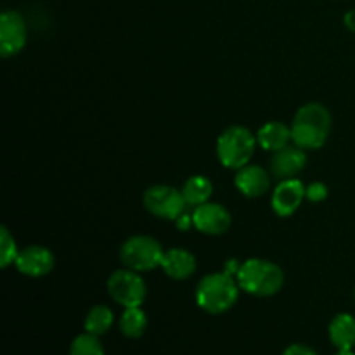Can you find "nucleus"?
Returning <instances> with one entry per match:
<instances>
[{
	"mask_svg": "<svg viewBox=\"0 0 355 355\" xmlns=\"http://www.w3.org/2000/svg\"><path fill=\"white\" fill-rule=\"evenodd\" d=\"M333 118L328 107L321 103H307L298 107L291 123L293 144L304 151L321 149L331 134Z\"/></svg>",
	"mask_w": 355,
	"mask_h": 355,
	"instance_id": "nucleus-1",
	"label": "nucleus"
},
{
	"mask_svg": "<svg viewBox=\"0 0 355 355\" xmlns=\"http://www.w3.org/2000/svg\"><path fill=\"white\" fill-rule=\"evenodd\" d=\"M239 290L241 288L236 277L222 270V272H211L201 277L194 297L201 311L218 315L234 307L239 298Z\"/></svg>",
	"mask_w": 355,
	"mask_h": 355,
	"instance_id": "nucleus-2",
	"label": "nucleus"
},
{
	"mask_svg": "<svg viewBox=\"0 0 355 355\" xmlns=\"http://www.w3.org/2000/svg\"><path fill=\"white\" fill-rule=\"evenodd\" d=\"M239 288L253 297H274L283 290L284 272L277 263L266 259H248L236 274Z\"/></svg>",
	"mask_w": 355,
	"mask_h": 355,
	"instance_id": "nucleus-3",
	"label": "nucleus"
},
{
	"mask_svg": "<svg viewBox=\"0 0 355 355\" xmlns=\"http://www.w3.org/2000/svg\"><path fill=\"white\" fill-rule=\"evenodd\" d=\"M259 146L257 135L243 125L227 127L217 139V158L222 166L239 170L252 162L255 148Z\"/></svg>",
	"mask_w": 355,
	"mask_h": 355,
	"instance_id": "nucleus-4",
	"label": "nucleus"
},
{
	"mask_svg": "<svg viewBox=\"0 0 355 355\" xmlns=\"http://www.w3.org/2000/svg\"><path fill=\"white\" fill-rule=\"evenodd\" d=\"M163 250L158 239L146 234L130 236L120 248V260L123 267L137 272H148V270L162 267Z\"/></svg>",
	"mask_w": 355,
	"mask_h": 355,
	"instance_id": "nucleus-5",
	"label": "nucleus"
},
{
	"mask_svg": "<svg viewBox=\"0 0 355 355\" xmlns=\"http://www.w3.org/2000/svg\"><path fill=\"white\" fill-rule=\"evenodd\" d=\"M107 293L121 307H141L148 297V286L137 270L123 267L107 277Z\"/></svg>",
	"mask_w": 355,
	"mask_h": 355,
	"instance_id": "nucleus-6",
	"label": "nucleus"
},
{
	"mask_svg": "<svg viewBox=\"0 0 355 355\" xmlns=\"http://www.w3.org/2000/svg\"><path fill=\"white\" fill-rule=\"evenodd\" d=\"M142 203L151 215L173 222L189 208V205L184 200L182 191L172 186H165V184L148 187L142 196Z\"/></svg>",
	"mask_w": 355,
	"mask_h": 355,
	"instance_id": "nucleus-7",
	"label": "nucleus"
},
{
	"mask_svg": "<svg viewBox=\"0 0 355 355\" xmlns=\"http://www.w3.org/2000/svg\"><path fill=\"white\" fill-rule=\"evenodd\" d=\"M28 40V26L17 10H3L0 16V54L12 58L19 54Z\"/></svg>",
	"mask_w": 355,
	"mask_h": 355,
	"instance_id": "nucleus-8",
	"label": "nucleus"
},
{
	"mask_svg": "<svg viewBox=\"0 0 355 355\" xmlns=\"http://www.w3.org/2000/svg\"><path fill=\"white\" fill-rule=\"evenodd\" d=\"M193 224L196 231L207 236H220L229 231L232 224L231 211L220 203H207L194 207Z\"/></svg>",
	"mask_w": 355,
	"mask_h": 355,
	"instance_id": "nucleus-9",
	"label": "nucleus"
},
{
	"mask_svg": "<svg viewBox=\"0 0 355 355\" xmlns=\"http://www.w3.org/2000/svg\"><path fill=\"white\" fill-rule=\"evenodd\" d=\"M14 266L23 276L44 277L51 274L55 267V257L45 246L31 245L28 248L19 250V255H17Z\"/></svg>",
	"mask_w": 355,
	"mask_h": 355,
	"instance_id": "nucleus-10",
	"label": "nucleus"
},
{
	"mask_svg": "<svg viewBox=\"0 0 355 355\" xmlns=\"http://www.w3.org/2000/svg\"><path fill=\"white\" fill-rule=\"evenodd\" d=\"M305 200V186L298 179L279 180L270 196L274 214L279 217H291Z\"/></svg>",
	"mask_w": 355,
	"mask_h": 355,
	"instance_id": "nucleus-11",
	"label": "nucleus"
},
{
	"mask_svg": "<svg viewBox=\"0 0 355 355\" xmlns=\"http://www.w3.org/2000/svg\"><path fill=\"white\" fill-rule=\"evenodd\" d=\"M307 165V155L298 146H286L272 155L270 159V173L279 180L295 179Z\"/></svg>",
	"mask_w": 355,
	"mask_h": 355,
	"instance_id": "nucleus-12",
	"label": "nucleus"
},
{
	"mask_svg": "<svg viewBox=\"0 0 355 355\" xmlns=\"http://www.w3.org/2000/svg\"><path fill=\"white\" fill-rule=\"evenodd\" d=\"M234 184L239 193L246 198H260L270 189V175L259 165H246L238 170Z\"/></svg>",
	"mask_w": 355,
	"mask_h": 355,
	"instance_id": "nucleus-13",
	"label": "nucleus"
},
{
	"mask_svg": "<svg viewBox=\"0 0 355 355\" xmlns=\"http://www.w3.org/2000/svg\"><path fill=\"white\" fill-rule=\"evenodd\" d=\"M162 269L170 279H189L196 272V257L184 248H170L163 255Z\"/></svg>",
	"mask_w": 355,
	"mask_h": 355,
	"instance_id": "nucleus-14",
	"label": "nucleus"
},
{
	"mask_svg": "<svg viewBox=\"0 0 355 355\" xmlns=\"http://www.w3.org/2000/svg\"><path fill=\"white\" fill-rule=\"evenodd\" d=\"M257 142L266 151H279V149L290 146V142H293V139H291V127H288L283 121H269V123L259 128Z\"/></svg>",
	"mask_w": 355,
	"mask_h": 355,
	"instance_id": "nucleus-15",
	"label": "nucleus"
},
{
	"mask_svg": "<svg viewBox=\"0 0 355 355\" xmlns=\"http://www.w3.org/2000/svg\"><path fill=\"white\" fill-rule=\"evenodd\" d=\"M329 340L338 350H352L355 347V318L350 314H338L333 318L328 328Z\"/></svg>",
	"mask_w": 355,
	"mask_h": 355,
	"instance_id": "nucleus-16",
	"label": "nucleus"
},
{
	"mask_svg": "<svg viewBox=\"0 0 355 355\" xmlns=\"http://www.w3.org/2000/svg\"><path fill=\"white\" fill-rule=\"evenodd\" d=\"M182 194L186 203L191 208L200 207V205L210 201L211 194H214V184L208 177L205 175H191L189 179L184 182Z\"/></svg>",
	"mask_w": 355,
	"mask_h": 355,
	"instance_id": "nucleus-17",
	"label": "nucleus"
},
{
	"mask_svg": "<svg viewBox=\"0 0 355 355\" xmlns=\"http://www.w3.org/2000/svg\"><path fill=\"white\" fill-rule=\"evenodd\" d=\"M148 328V315L141 307L125 309L120 318V331L127 338H141Z\"/></svg>",
	"mask_w": 355,
	"mask_h": 355,
	"instance_id": "nucleus-18",
	"label": "nucleus"
},
{
	"mask_svg": "<svg viewBox=\"0 0 355 355\" xmlns=\"http://www.w3.org/2000/svg\"><path fill=\"white\" fill-rule=\"evenodd\" d=\"M114 314L107 305H94L89 311L85 318V331L90 335L101 336L104 333L110 331V328L113 326Z\"/></svg>",
	"mask_w": 355,
	"mask_h": 355,
	"instance_id": "nucleus-19",
	"label": "nucleus"
},
{
	"mask_svg": "<svg viewBox=\"0 0 355 355\" xmlns=\"http://www.w3.org/2000/svg\"><path fill=\"white\" fill-rule=\"evenodd\" d=\"M69 355H106L104 354V347L101 343L99 336L90 335V333H83L73 340L71 347H69Z\"/></svg>",
	"mask_w": 355,
	"mask_h": 355,
	"instance_id": "nucleus-20",
	"label": "nucleus"
},
{
	"mask_svg": "<svg viewBox=\"0 0 355 355\" xmlns=\"http://www.w3.org/2000/svg\"><path fill=\"white\" fill-rule=\"evenodd\" d=\"M19 250H17V243L14 236L10 234L9 229L6 225L0 227V267L7 269L9 266L16 263Z\"/></svg>",
	"mask_w": 355,
	"mask_h": 355,
	"instance_id": "nucleus-21",
	"label": "nucleus"
},
{
	"mask_svg": "<svg viewBox=\"0 0 355 355\" xmlns=\"http://www.w3.org/2000/svg\"><path fill=\"white\" fill-rule=\"evenodd\" d=\"M305 198L312 203H321L328 198V187L322 182H312L305 187Z\"/></svg>",
	"mask_w": 355,
	"mask_h": 355,
	"instance_id": "nucleus-22",
	"label": "nucleus"
},
{
	"mask_svg": "<svg viewBox=\"0 0 355 355\" xmlns=\"http://www.w3.org/2000/svg\"><path fill=\"white\" fill-rule=\"evenodd\" d=\"M283 355H318L311 347L300 345V343H295V345H290L286 350H284Z\"/></svg>",
	"mask_w": 355,
	"mask_h": 355,
	"instance_id": "nucleus-23",
	"label": "nucleus"
},
{
	"mask_svg": "<svg viewBox=\"0 0 355 355\" xmlns=\"http://www.w3.org/2000/svg\"><path fill=\"white\" fill-rule=\"evenodd\" d=\"M189 208H187V210L184 211V214L180 215V217L175 220L177 227H179L180 231H187V229L194 227V224H193V211H191V214H189Z\"/></svg>",
	"mask_w": 355,
	"mask_h": 355,
	"instance_id": "nucleus-24",
	"label": "nucleus"
},
{
	"mask_svg": "<svg viewBox=\"0 0 355 355\" xmlns=\"http://www.w3.org/2000/svg\"><path fill=\"white\" fill-rule=\"evenodd\" d=\"M343 23H345V26L349 28V30L352 31V33H355V9L349 10V12H347L345 16H343Z\"/></svg>",
	"mask_w": 355,
	"mask_h": 355,
	"instance_id": "nucleus-25",
	"label": "nucleus"
},
{
	"mask_svg": "<svg viewBox=\"0 0 355 355\" xmlns=\"http://www.w3.org/2000/svg\"><path fill=\"white\" fill-rule=\"evenodd\" d=\"M336 355H355V354L352 352V350H338Z\"/></svg>",
	"mask_w": 355,
	"mask_h": 355,
	"instance_id": "nucleus-26",
	"label": "nucleus"
}]
</instances>
